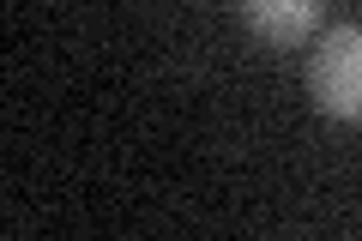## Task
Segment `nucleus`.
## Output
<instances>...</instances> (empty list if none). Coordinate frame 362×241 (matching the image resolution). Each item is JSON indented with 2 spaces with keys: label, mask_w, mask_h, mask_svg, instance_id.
<instances>
[{
  "label": "nucleus",
  "mask_w": 362,
  "mask_h": 241,
  "mask_svg": "<svg viewBox=\"0 0 362 241\" xmlns=\"http://www.w3.org/2000/svg\"><path fill=\"white\" fill-rule=\"evenodd\" d=\"M320 6L326 0H242L247 25L266 42H302L314 30V18H320Z\"/></svg>",
  "instance_id": "nucleus-2"
},
{
  "label": "nucleus",
  "mask_w": 362,
  "mask_h": 241,
  "mask_svg": "<svg viewBox=\"0 0 362 241\" xmlns=\"http://www.w3.org/2000/svg\"><path fill=\"white\" fill-rule=\"evenodd\" d=\"M308 97L338 121H362V25H338L314 42Z\"/></svg>",
  "instance_id": "nucleus-1"
}]
</instances>
